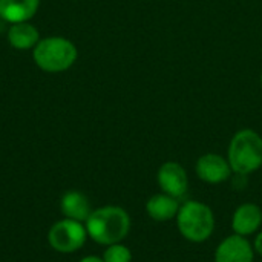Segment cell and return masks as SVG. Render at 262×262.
Here are the masks:
<instances>
[{"instance_id": "9a60e30c", "label": "cell", "mask_w": 262, "mask_h": 262, "mask_svg": "<svg viewBox=\"0 0 262 262\" xmlns=\"http://www.w3.org/2000/svg\"><path fill=\"white\" fill-rule=\"evenodd\" d=\"M253 249H255V252L256 253H259L262 256V232L256 236V239H255V244H253Z\"/></svg>"}, {"instance_id": "3957f363", "label": "cell", "mask_w": 262, "mask_h": 262, "mask_svg": "<svg viewBox=\"0 0 262 262\" xmlns=\"http://www.w3.org/2000/svg\"><path fill=\"white\" fill-rule=\"evenodd\" d=\"M180 233L190 243L207 241L215 230V216L209 206L200 201H186L177 215Z\"/></svg>"}, {"instance_id": "ba28073f", "label": "cell", "mask_w": 262, "mask_h": 262, "mask_svg": "<svg viewBox=\"0 0 262 262\" xmlns=\"http://www.w3.org/2000/svg\"><path fill=\"white\" fill-rule=\"evenodd\" d=\"M196 175L200 180L209 184H221L232 175L229 160L218 154H206L196 161Z\"/></svg>"}, {"instance_id": "277c9868", "label": "cell", "mask_w": 262, "mask_h": 262, "mask_svg": "<svg viewBox=\"0 0 262 262\" xmlns=\"http://www.w3.org/2000/svg\"><path fill=\"white\" fill-rule=\"evenodd\" d=\"M227 160L236 175L253 173L262 166V138L255 130H239L230 141Z\"/></svg>"}, {"instance_id": "e0dca14e", "label": "cell", "mask_w": 262, "mask_h": 262, "mask_svg": "<svg viewBox=\"0 0 262 262\" xmlns=\"http://www.w3.org/2000/svg\"><path fill=\"white\" fill-rule=\"evenodd\" d=\"M261 81H262V78H261Z\"/></svg>"}, {"instance_id": "7a4b0ae2", "label": "cell", "mask_w": 262, "mask_h": 262, "mask_svg": "<svg viewBox=\"0 0 262 262\" xmlns=\"http://www.w3.org/2000/svg\"><path fill=\"white\" fill-rule=\"evenodd\" d=\"M78 52L75 45L64 37H48L38 40L32 49L35 64L51 74L68 71L77 60Z\"/></svg>"}, {"instance_id": "2e32d148", "label": "cell", "mask_w": 262, "mask_h": 262, "mask_svg": "<svg viewBox=\"0 0 262 262\" xmlns=\"http://www.w3.org/2000/svg\"><path fill=\"white\" fill-rule=\"evenodd\" d=\"M80 262H104L101 258H97V256H86L83 258Z\"/></svg>"}, {"instance_id": "9c48e42d", "label": "cell", "mask_w": 262, "mask_h": 262, "mask_svg": "<svg viewBox=\"0 0 262 262\" xmlns=\"http://www.w3.org/2000/svg\"><path fill=\"white\" fill-rule=\"evenodd\" d=\"M262 224V210L253 203H246L239 206L232 218V229L239 236L253 235Z\"/></svg>"}, {"instance_id": "5b68a950", "label": "cell", "mask_w": 262, "mask_h": 262, "mask_svg": "<svg viewBox=\"0 0 262 262\" xmlns=\"http://www.w3.org/2000/svg\"><path fill=\"white\" fill-rule=\"evenodd\" d=\"M86 238V226L69 218L55 223L48 233V241L51 247L60 253H72L80 250L84 246Z\"/></svg>"}, {"instance_id": "7c38bea8", "label": "cell", "mask_w": 262, "mask_h": 262, "mask_svg": "<svg viewBox=\"0 0 262 262\" xmlns=\"http://www.w3.org/2000/svg\"><path fill=\"white\" fill-rule=\"evenodd\" d=\"M60 209L64 218L80 221V223H86V220L92 213L89 200L77 190H69L61 196Z\"/></svg>"}, {"instance_id": "52a82bcc", "label": "cell", "mask_w": 262, "mask_h": 262, "mask_svg": "<svg viewBox=\"0 0 262 262\" xmlns=\"http://www.w3.org/2000/svg\"><path fill=\"white\" fill-rule=\"evenodd\" d=\"M255 249L246 239V236H239L233 233L220 243L215 252V262H253Z\"/></svg>"}, {"instance_id": "8992f818", "label": "cell", "mask_w": 262, "mask_h": 262, "mask_svg": "<svg viewBox=\"0 0 262 262\" xmlns=\"http://www.w3.org/2000/svg\"><path fill=\"white\" fill-rule=\"evenodd\" d=\"M157 178H158V186L164 193L178 200L186 195L187 187H189V180L181 164L175 161L164 163L160 167Z\"/></svg>"}, {"instance_id": "30bf717a", "label": "cell", "mask_w": 262, "mask_h": 262, "mask_svg": "<svg viewBox=\"0 0 262 262\" xmlns=\"http://www.w3.org/2000/svg\"><path fill=\"white\" fill-rule=\"evenodd\" d=\"M40 0H0V17L8 23H20L31 20L37 9Z\"/></svg>"}, {"instance_id": "6da1fadb", "label": "cell", "mask_w": 262, "mask_h": 262, "mask_svg": "<svg viewBox=\"0 0 262 262\" xmlns=\"http://www.w3.org/2000/svg\"><path fill=\"white\" fill-rule=\"evenodd\" d=\"M88 236L103 246L121 243L130 230L127 212L117 206H106L94 210L84 223Z\"/></svg>"}, {"instance_id": "5bb4252c", "label": "cell", "mask_w": 262, "mask_h": 262, "mask_svg": "<svg viewBox=\"0 0 262 262\" xmlns=\"http://www.w3.org/2000/svg\"><path fill=\"white\" fill-rule=\"evenodd\" d=\"M101 259L104 262H130L132 253L126 246H123L121 243H117V244L107 246Z\"/></svg>"}, {"instance_id": "4fadbf2b", "label": "cell", "mask_w": 262, "mask_h": 262, "mask_svg": "<svg viewBox=\"0 0 262 262\" xmlns=\"http://www.w3.org/2000/svg\"><path fill=\"white\" fill-rule=\"evenodd\" d=\"M40 40V34L35 26H32L29 21H20L12 23L8 31V41L12 48L18 51L32 49Z\"/></svg>"}, {"instance_id": "8fae6325", "label": "cell", "mask_w": 262, "mask_h": 262, "mask_svg": "<svg viewBox=\"0 0 262 262\" xmlns=\"http://www.w3.org/2000/svg\"><path fill=\"white\" fill-rule=\"evenodd\" d=\"M180 210V203L178 198H173L167 193H157L154 195L147 203H146V212L147 215L160 223L170 221L177 218Z\"/></svg>"}]
</instances>
